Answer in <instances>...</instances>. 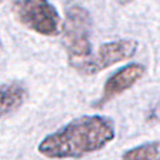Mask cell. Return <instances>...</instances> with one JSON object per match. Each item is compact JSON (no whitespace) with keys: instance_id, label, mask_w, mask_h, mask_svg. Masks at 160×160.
<instances>
[{"instance_id":"cell-8","label":"cell","mask_w":160,"mask_h":160,"mask_svg":"<svg viewBox=\"0 0 160 160\" xmlns=\"http://www.w3.org/2000/svg\"><path fill=\"white\" fill-rule=\"evenodd\" d=\"M146 122L148 123H160V99L150 105L146 112Z\"/></svg>"},{"instance_id":"cell-9","label":"cell","mask_w":160,"mask_h":160,"mask_svg":"<svg viewBox=\"0 0 160 160\" xmlns=\"http://www.w3.org/2000/svg\"><path fill=\"white\" fill-rule=\"evenodd\" d=\"M119 4H129V3H132L133 0H116Z\"/></svg>"},{"instance_id":"cell-3","label":"cell","mask_w":160,"mask_h":160,"mask_svg":"<svg viewBox=\"0 0 160 160\" xmlns=\"http://www.w3.org/2000/svg\"><path fill=\"white\" fill-rule=\"evenodd\" d=\"M12 12L26 28L45 37L61 33V17L48 0H13Z\"/></svg>"},{"instance_id":"cell-10","label":"cell","mask_w":160,"mask_h":160,"mask_svg":"<svg viewBox=\"0 0 160 160\" xmlns=\"http://www.w3.org/2000/svg\"><path fill=\"white\" fill-rule=\"evenodd\" d=\"M0 48H2V40H0Z\"/></svg>"},{"instance_id":"cell-4","label":"cell","mask_w":160,"mask_h":160,"mask_svg":"<svg viewBox=\"0 0 160 160\" xmlns=\"http://www.w3.org/2000/svg\"><path fill=\"white\" fill-rule=\"evenodd\" d=\"M138 45L139 42L133 38H121L103 42L98 51L92 52V55L77 70V72L85 77L95 75L115 64L132 58L138 51Z\"/></svg>"},{"instance_id":"cell-2","label":"cell","mask_w":160,"mask_h":160,"mask_svg":"<svg viewBox=\"0 0 160 160\" xmlns=\"http://www.w3.org/2000/svg\"><path fill=\"white\" fill-rule=\"evenodd\" d=\"M61 33L68 64L77 71L92 55V17L89 12L82 6H70L65 10Z\"/></svg>"},{"instance_id":"cell-1","label":"cell","mask_w":160,"mask_h":160,"mask_svg":"<svg viewBox=\"0 0 160 160\" xmlns=\"http://www.w3.org/2000/svg\"><path fill=\"white\" fill-rule=\"evenodd\" d=\"M115 139V122L102 115H82L38 143L40 154L48 159H79L103 149Z\"/></svg>"},{"instance_id":"cell-6","label":"cell","mask_w":160,"mask_h":160,"mask_svg":"<svg viewBox=\"0 0 160 160\" xmlns=\"http://www.w3.org/2000/svg\"><path fill=\"white\" fill-rule=\"evenodd\" d=\"M28 91L24 84L17 81L0 85V118L16 112L26 102Z\"/></svg>"},{"instance_id":"cell-7","label":"cell","mask_w":160,"mask_h":160,"mask_svg":"<svg viewBox=\"0 0 160 160\" xmlns=\"http://www.w3.org/2000/svg\"><path fill=\"white\" fill-rule=\"evenodd\" d=\"M122 160H160V140L146 142L122 154Z\"/></svg>"},{"instance_id":"cell-5","label":"cell","mask_w":160,"mask_h":160,"mask_svg":"<svg viewBox=\"0 0 160 160\" xmlns=\"http://www.w3.org/2000/svg\"><path fill=\"white\" fill-rule=\"evenodd\" d=\"M146 67L140 62H130L119 68L106 79L101 98L94 103V108H102L112 99H115L125 91L130 89L138 81L145 77Z\"/></svg>"},{"instance_id":"cell-11","label":"cell","mask_w":160,"mask_h":160,"mask_svg":"<svg viewBox=\"0 0 160 160\" xmlns=\"http://www.w3.org/2000/svg\"><path fill=\"white\" fill-rule=\"evenodd\" d=\"M2 2H3V0H0V3H2Z\"/></svg>"}]
</instances>
